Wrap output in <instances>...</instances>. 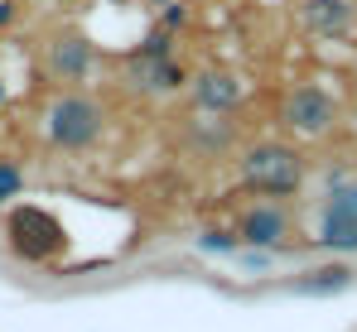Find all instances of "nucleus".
I'll return each instance as SVG.
<instances>
[{
    "label": "nucleus",
    "instance_id": "obj_1",
    "mask_svg": "<svg viewBox=\"0 0 357 332\" xmlns=\"http://www.w3.org/2000/svg\"><path fill=\"white\" fill-rule=\"evenodd\" d=\"M102 130H107V111L97 106L92 97H82V92H68L59 102H49V111H44V135H49V145H59L68 155L92 150V145L102 140Z\"/></svg>",
    "mask_w": 357,
    "mask_h": 332
},
{
    "label": "nucleus",
    "instance_id": "obj_2",
    "mask_svg": "<svg viewBox=\"0 0 357 332\" xmlns=\"http://www.w3.org/2000/svg\"><path fill=\"white\" fill-rule=\"evenodd\" d=\"M241 183L251 193H261V198H290V193H299V183H304V159H299L290 145H275V140L251 145L241 155Z\"/></svg>",
    "mask_w": 357,
    "mask_h": 332
},
{
    "label": "nucleus",
    "instance_id": "obj_3",
    "mask_svg": "<svg viewBox=\"0 0 357 332\" xmlns=\"http://www.w3.org/2000/svg\"><path fill=\"white\" fill-rule=\"evenodd\" d=\"M126 82L140 97H169V92H178L188 82L183 68H178V58H174V49H169V34H150L145 39V49L130 58V68H126Z\"/></svg>",
    "mask_w": 357,
    "mask_h": 332
},
{
    "label": "nucleus",
    "instance_id": "obj_4",
    "mask_svg": "<svg viewBox=\"0 0 357 332\" xmlns=\"http://www.w3.org/2000/svg\"><path fill=\"white\" fill-rule=\"evenodd\" d=\"M314 246L328 251V255H357V178L338 183V188L324 198Z\"/></svg>",
    "mask_w": 357,
    "mask_h": 332
},
{
    "label": "nucleus",
    "instance_id": "obj_5",
    "mask_svg": "<svg viewBox=\"0 0 357 332\" xmlns=\"http://www.w3.org/2000/svg\"><path fill=\"white\" fill-rule=\"evenodd\" d=\"M280 116H285V125L299 130V135H328L333 130V97L324 87H314V82H299V87H290Z\"/></svg>",
    "mask_w": 357,
    "mask_h": 332
},
{
    "label": "nucleus",
    "instance_id": "obj_6",
    "mask_svg": "<svg viewBox=\"0 0 357 332\" xmlns=\"http://www.w3.org/2000/svg\"><path fill=\"white\" fill-rule=\"evenodd\" d=\"M237 236H241V246H251V251H280L285 236H290V217H285L275 203L246 207L241 221H237Z\"/></svg>",
    "mask_w": 357,
    "mask_h": 332
},
{
    "label": "nucleus",
    "instance_id": "obj_7",
    "mask_svg": "<svg viewBox=\"0 0 357 332\" xmlns=\"http://www.w3.org/2000/svg\"><path fill=\"white\" fill-rule=\"evenodd\" d=\"M193 106L203 111V116H227V111H237L241 106V77L237 72H222V68L198 72V77H193Z\"/></svg>",
    "mask_w": 357,
    "mask_h": 332
},
{
    "label": "nucleus",
    "instance_id": "obj_8",
    "mask_svg": "<svg viewBox=\"0 0 357 332\" xmlns=\"http://www.w3.org/2000/svg\"><path fill=\"white\" fill-rule=\"evenodd\" d=\"M353 19L357 10L348 0H304L299 5V24L314 39H343V34H353Z\"/></svg>",
    "mask_w": 357,
    "mask_h": 332
},
{
    "label": "nucleus",
    "instance_id": "obj_9",
    "mask_svg": "<svg viewBox=\"0 0 357 332\" xmlns=\"http://www.w3.org/2000/svg\"><path fill=\"white\" fill-rule=\"evenodd\" d=\"M92 63H97V54H92V44L82 39V34H63V39H54L49 44V72L59 77V82H87L92 77Z\"/></svg>",
    "mask_w": 357,
    "mask_h": 332
},
{
    "label": "nucleus",
    "instance_id": "obj_10",
    "mask_svg": "<svg viewBox=\"0 0 357 332\" xmlns=\"http://www.w3.org/2000/svg\"><path fill=\"white\" fill-rule=\"evenodd\" d=\"M348 284H353V265H348V260L319 265V270H309V279H299L304 294H338V289H348Z\"/></svg>",
    "mask_w": 357,
    "mask_h": 332
},
{
    "label": "nucleus",
    "instance_id": "obj_11",
    "mask_svg": "<svg viewBox=\"0 0 357 332\" xmlns=\"http://www.w3.org/2000/svg\"><path fill=\"white\" fill-rule=\"evenodd\" d=\"M198 251H208V255H241V236L222 231V226H208V231H198Z\"/></svg>",
    "mask_w": 357,
    "mask_h": 332
},
{
    "label": "nucleus",
    "instance_id": "obj_12",
    "mask_svg": "<svg viewBox=\"0 0 357 332\" xmlns=\"http://www.w3.org/2000/svg\"><path fill=\"white\" fill-rule=\"evenodd\" d=\"M20 188H24V173L10 164V159H0V207H5L10 198H20Z\"/></svg>",
    "mask_w": 357,
    "mask_h": 332
},
{
    "label": "nucleus",
    "instance_id": "obj_13",
    "mask_svg": "<svg viewBox=\"0 0 357 332\" xmlns=\"http://www.w3.org/2000/svg\"><path fill=\"white\" fill-rule=\"evenodd\" d=\"M213 120H218V116H208V120H198V125H193V140H198L203 150H218V145L227 140V125H213Z\"/></svg>",
    "mask_w": 357,
    "mask_h": 332
}]
</instances>
